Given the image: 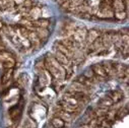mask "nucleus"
Returning <instances> with one entry per match:
<instances>
[{"instance_id": "nucleus-1", "label": "nucleus", "mask_w": 129, "mask_h": 128, "mask_svg": "<svg viewBox=\"0 0 129 128\" xmlns=\"http://www.w3.org/2000/svg\"><path fill=\"white\" fill-rule=\"evenodd\" d=\"M0 62L2 63V67L4 69L14 68L15 64H16V60H15L14 56L12 54H10L8 51H6L5 49L0 51Z\"/></svg>"}, {"instance_id": "nucleus-2", "label": "nucleus", "mask_w": 129, "mask_h": 128, "mask_svg": "<svg viewBox=\"0 0 129 128\" xmlns=\"http://www.w3.org/2000/svg\"><path fill=\"white\" fill-rule=\"evenodd\" d=\"M90 68H91L92 72L94 73L95 77L98 78V80H106V79L109 78L105 69H104V67H103V65H102V63H95V64H93V65H91Z\"/></svg>"}, {"instance_id": "nucleus-3", "label": "nucleus", "mask_w": 129, "mask_h": 128, "mask_svg": "<svg viewBox=\"0 0 129 128\" xmlns=\"http://www.w3.org/2000/svg\"><path fill=\"white\" fill-rule=\"evenodd\" d=\"M107 95L111 99V101L113 102V104H118L120 103L123 99H124V93L121 89H113V90H110Z\"/></svg>"}, {"instance_id": "nucleus-4", "label": "nucleus", "mask_w": 129, "mask_h": 128, "mask_svg": "<svg viewBox=\"0 0 129 128\" xmlns=\"http://www.w3.org/2000/svg\"><path fill=\"white\" fill-rule=\"evenodd\" d=\"M21 112H22V105L20 104V106H14L13 108L10 109L9 111V115H10V118L12 119V121L14 123H18V120L20 119V116H21Z\"/></svg>"}, {"instance_id": "nucleus-5", "label": "nucleus", "mask_w": 129, "mask_h": 128, "mask_svg": "<svg viewBox=\"0 0 129 128\" xmlns=\"http://www.w3.org/2000/svg\"><path fill=\"white\" fill-rule=\"evenodd\" d=\"M55 116H58L59 118H61L64 122H71L74 118V115L71 114V113H68V112H65V111H62V110H59L56 112V115Z\"/></svg>"}, {"instance_id": "nucleus-6", "label": "nucleus", "mask_w": 129, "mask_h": 128, "mask_svg": "<svg viewBox=\"0 0 129 128\" xmlns=\"http://www.w3.org/2000/svg\"><path fill=\"white\" fill-rule=\"evenodd\" d=\"M114 104H113V102L111 101V99L108 97V95H106V97H104V98H102L100 101H99V103H98V107H102V108H110L111 106H113Z\"/></svg>"}, {"instance_id": "nucleus-7", "label": "nucleus", "mask_w": 129, "mask_h": 128, "mask_svg": "<svg viewBox=\"0 0 129 128\" xmlns=\"http://www.w3.org/2000/svg\"><path fill=\"white\" fill-rule=\"evenodd\" d=\"M51 125L54 128H63L65 126V122H64L61 118H59L58 116H54L51 120Z\"/></svg>"}, {"instance_id": "nucleus-8", "label": "nucleus", "mask_w": 129, "mask_h": 128, "mask_svg": "<svg viewBox=\"0 0 129 128\" xmlns=\"http://www.w3.org/2000/svg\"><path fill=\"white\" fill-rule=\"evenodd\" d=\"M12 74H13V68H10V69H4V72H3L2 77H1L2 83H6V82H8V81L11 79Z\"/></svg>"}, {"instance_id": "nucleus-9", "label": "nucleus", "mask_w": 129, "mask_h": 128, "mask_svg": "<svg viewBox=\"0 0 129 128\" xmlns=\"http://www.w3.org/2000/svg\"><path fill=\"white\" fill-rule=\"evenodd\" d=\"M24 128H36V124L34 123V121L33 120H27V121H25V123H24Z\"/></svg>"}]
</instances>
